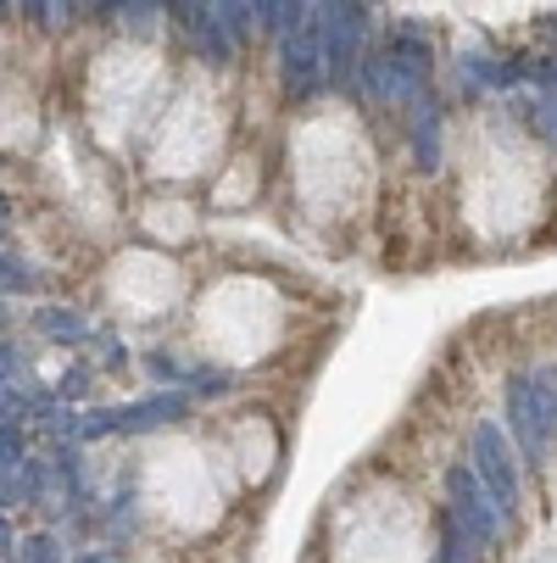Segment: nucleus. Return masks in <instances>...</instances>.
Returning a JSON list of instances; mask_svg holds the SVG:
<instances>
[{"mask_svg":"<svg viewBox=\"0 0 557 563\" xmlns=\"http://www.w3.org/2000/svg\"><path fill=\"white\" fill-rule=\"evenodd\" d=\"M446 519L474 541V547H491L497 536H502V508H497V497H491V486L480 479V468L474 463H457L452 474H446Z\"/></svg>","mask_w":557,"mask_h":563,"instance_id":"nucleus-1","label":"nucleus"},{"mask_svg":"<svg viewBox=\"0 0 557 563\" xmlns=\"http://www.w3.org/2000/svg\"><path fill=\"white\" fill-rule=\"evenodd\" d=\"M468 446H474V468H480V479L491 486L502 519H513L519 514V452L508 446L502 424L497 419H480V424H474V435H468Z\"/></svg>","mask_w":557,"mask_h":563,"instance_id":"nucleus-2","label":"nucleus"},{"mask_svg":"<svg viewBox=\"0 0 557 563\" xmlns=\"http://www.w3.org/2000/svg\"><path fill=\"white\" fill-rule=\"evenodd\" d=\"M185 419V396H151V401H129V408H101V413H85L73 419V435L78 441H101V435H134V430H156V424H174Z\"/></svg>","mask_w":557,"mask_h":563,"instance_id":"nucleus-3","label":"nucleus"},{"mask_svg":"<svg viewBox=\"0 0 557 563\" xmlns=\"http://www.w3.org/2000/svg\"><path fill=\"white\" fill-rule=\"evenodd\" d=\"M324 56H330V78L352 85L363 73V12L357 0H324Z\"/></svg>","mask_w":557,"mask_h":563,"instance_id":"nucleus-4","label":"nucleus"},{"mask_svg":"<svg viewBox=\"0 0 557 563\" xmlns=\"http://www.w3.org/2000/svg\"><path fill=\"white\" fill-rule=\"evenodd\" d=\"M508 430H513L524 463H541V457H546L552 441H546V430H541V408H535V385H530V374H513V379H508Z\"/></svg>","mask_w":557,"mask_h":563,"instance_id":"nucleus-5","label":"nucleus"},{"mask_svg":"<svg viewBox=\"0 0 557 563\" xmlns=\"http://www.w3.org/2000/svg\"><path fill=\"white\" fill-rule=\"evenodd\" d=\"M413 156H419V168H424V174L441 168V112H435L430 96L413 101Z\"/></svg>","mask_w":557,"mask_h":563,"instance_id":"nucleus-6","label":"nucleus"},{"mask_svg":"<svg viewBox=\"0 0 557 563\" xmlns=\"http://www.w3.org/2000/svg\"><path fill=\"white\" fill-rule=\"evenodd\" d=\"M201 12L229 34V45H241V40H246V29L257 23V18H252V0H201Z\"/></svg>","mask_w":557,"mask_h":563,"instance_id":"nucleus-7","label":"nucleus"},{"mask_svg":"<svg viewBox=\"0 0 557 563\" xmlns=\"http://www.w3.org/2000/svg\"><path fill=\"white\" fill-rule=\"evenodd\" d=\"M34 330H45L51 341H62V346H73V341H90V324L78 312H67V307H40L34 312Z\"/></svg>","mask_w":557,"mask_h":563,"instance_id":"nucleus-8","label":"nucleus"},{"mask_svg":"<svg viewBox=\"0 0 557 563\" xmlns=\"http://www.w3.org/2000/svg\"><path fill=\"white\" fill-rule=\"evenodd\" d=\"M530 385H535L541 430H546V441H557V368H535V374H530Z\"/></svg>","mask_w":557,"mask_h":563,"instance_id":"nucleus-9","label":"nucleus"},{"mask_svg":"<svg viewBox=\"0 0 557 563\" xmlns=\"http://www.w3.org/2000/svg\"><path fill=\"white\" fill-rule=\"evenodd\" d=\"M463 62H468V73L480 78V85H513V78H519L513 67H497V56H480V51H468Z\"/></svg>","mask_w":557,"mask_h":563,"instance_id":"nucleus-10","label":"nucleus"},{"mask_svg":"<svg viewBox=\"0 0 557 563\" xmlns=\"http://www.w3.org/2000/svg\"><path fill=\"white\" fill-rule=\"evenodd\" d=\"M29 285H34V268L0 252V290H29Z\"/></svg>","mask_w":557,"mask_h":563,"instance_id":"nucleus-11","label":"nucleus"},{"mask_svg":"<svg viewBox=\"0 0 557 563\" xmlns=\"http://www.w3.org/2000/svg\"><path fill=\"white\" fill-rule=\"evenodd\" d=\"M23 563H62L56 536H29V541H23Z\"/></svg>","mask_w":557,"mask_h":563,"instance_id":"nucleus-12","label":"nucleus"},{"mask_svg":"<svg viewBox=\"0 0 557 563\" xmlns=\"http://www.w3.org/2000/svg\"><path fill=\"white\" fill-rule=\"evenodd\" d=\"M252 18L268 23V29L279 34V23H285V0H252Z\"/></svg>","mask_w":557,"mask_h":563,"instance_id":"nucleus-13","label":"nucleus"},{"mask_svg":"<svg viewBox=\"0 0 557 563\" xmlns=\"http://www.w3.org/2000/svg\"><path fill=\"white\" fill-rule=\"evenodd\" d=\"M18 7H23V18H40V23H45V12H51V0H18Z\"/></svg>","mask_w":557,"mask_h":563,"instance_id":"nucleus-14","label":"nucleus"},{"mask_svg":"<svg viewBox=\"0 0 557 563\" xmlns=\"http://www.w3.org/2000/svg\"><path fill=\"white\" fill-rule=\"evenodd\" d=\"M62 390H67V396H85V390H90V374H85V368H78V374H73V379H67Z\"/></svg>","mask_w":557,"mask_h":563,"instance_id":"nucleus-15","label":"nucleus"},{"mask_svg":"<svg viewBox=\"0 0 557 563\" xmlns=\"http://www.w3.org/2000/svg\"><path fill=\"white\" fill-rule=\"evenodd\" d=\"M18 463H23V457H12V452H0V492H7V474H12Z\"/></svg>","mask_w":557,"mask_h":563,"instance_id":"nucleus-16","label":"nucleus"},{"mask_svg":"<svg viewBox=\"0 0 557 563\" xmlns=\"http://www.w3.org/2000/svg\"><path fill=\"white\" fill-rule=\"evenodd\" d=\"M12 552V530H7V519H0V558Z\"/></svg>","mask_w":557,"mask_h":563,"instance_id":"nucleus-17","label":"nucleus"},{"mask_svg":"<svg viewBox=\"0 0 557 563\" xmlns=\"http://www.w3.org/2000/svg\"><path fill=\"white\" fill-rule=\"evenodd\" d=\"M78 563H112V558L107 552H90V558H78Z\"/></svg>","mask_w":557,"mask_h":563,"instance_id":"nucleus-18","label":"nucleus"},{"mask_svg":"<svg viewBox=\"0 0 557 563\" xmlns=\"http://www.w3.org/2000/svg\"><path fill=\"white\" fill-rule=\"evenodd\" d=\"M7 12H12V0H0V18H7Z\"/></svg>","mask_w":557,"mask_h":563,"instance_id":"nucleus-19","label":"nucleus"},{"mask_svg":"<svg viewBox=\"0 0 557 563\" xmlns=\"http://www.w3.org/2000/svg\"><path fill=\"white\" fill-rule=\"evenodd\" d=\"M0 218H7V201H0Z\"/></svg>","mask_w":557,"mask_h":563,"instance_id":"nucleus-20","label":"nucleus"},{"mask_svg":"<svg viewBox=\"0 0 557 563\" xmlns=\"http://www.w3.org/2000/svg\"><path fill=\"white\" fill-rule=\"evenodd\" d=\"M0 229H7V218H0Z\"/></svg>","mask_w":557,"mask_h":563,"instance_id":"nucleus-21","label":"nucleus"},{"mask_svg":"<svg viewBox=\"0 0 557 563\" xmlns=\"http://www.w3.org/2000/svg\"><path fill=\"white\" fill-rule=\"evenodd\" d=\"M0 318H7V312H0Z\"/></svg>","mask_w":557,"mask_h":563,"instance_id":"nucleus-22","label":"nucleus"}]
</instances>
